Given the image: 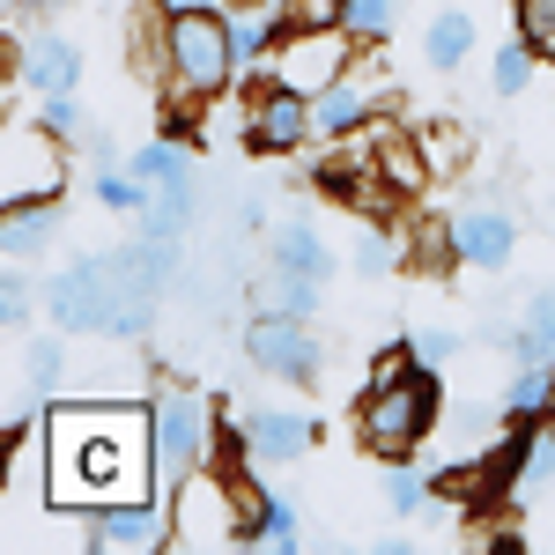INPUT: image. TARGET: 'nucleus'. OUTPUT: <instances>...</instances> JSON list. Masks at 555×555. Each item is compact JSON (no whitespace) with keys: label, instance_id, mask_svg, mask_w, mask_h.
I'll return each instance as SVG.
<instances>
[{"label":"nucleus","instance_id":"nucleus-1","mask_svg":"<svg viewBox=\"0 0 555 555\" xmlns=\"http://www.w3.org/2000/svg\"><path fill=\"white\" fill-rule=\"evenodd\" d=\"M44 444H52V512H104L127 496H156V437H149V400H89V408H44Z\"/></svg>","mask_w":555,"mask_h":555},{"label":"nucleus","instance_id":"nucleus-2","mask_svg":"<svg viewBox=\"0 0 555 555\" xmlns=\"http://www.w3.org/2000/svg\"><path fill=\"white\" fill-rule=\"evenodd\" d=\"M437 408H444L437 371L415 363L408 341H392L378 356L371 385L356 392V437H363V452H378V460H415L429 444V429H437Z\"/></svg>","mask_w":555,"mask_h":555},{"label":"nucleus","instance_id":"nucleus-3","mask_svg":"<svg viewBox=\"0 0 555 555\" xmlns=\"http://www.w3.org/2000/svg\"><path fill=\"white\" fill-rule=\"evenodd\" d=\"M156 75H164V96L178 104H208L230 89L237 75V44H230V15L222 8H185V15H164V52H156Z\"/></svg>","mask_w":555,"mask_h":555},{"label":"nucleus","instance_id":"nucleus-4","mask_svg":"<svg viewBox=\"0 0 555 555\" xmlns=\"http://www.w3.org/2000/svg\"><path fill=\"white\" fill-rule=\"evenodd\" d=\"M215 423H222V408L201 400V392H185V385L149 392V437H156V481H164V496H171L178 481H193L201 467H215Z\"/></svg>","mask_w":555,"mask_h":555},{"label":"nucleus","instance_id":"nucleus-5","mask_svg":"<svg viewBox=\"0 0 555 555\" xmlns=\"http://www.w3.org/2000/svg\"><path fill=\"white\" fill-rule=\"evenodd\" d=\"M67 156H75V141H60L38 112H15L0 127V208L60 201L67 193Z\"/></svg>","mask_w":555,"mask_h":555},{"label":"nucleus","instance_id":"nucleus-6","mask_svg":"<svg viewBox=\"0 0 555 555\" xmlns=\"http://www.w3.org/2000/svg\"><path fill=\"white\" fill-rule=\"evenodd\" d=\"M44 319L75 341H112L119 334V304H112V274H104V253L75 259L44 282Z\"/></svg>","mask_w":555,"mask_h":555},{"label":"nucleus","instance_id":"nucleus-7","mask_svg":"<svg viewBox=\"0 0 555 555\" xmlns=\"http://www.w3.org/2000/svg\"><path fill=\"white\" fill-rule=\"evenodd\" d=\"M237 526H245V504H237V481L222 467H201L193 481L171 489V541L178 548H237Z\"/></svg>","mask_w":555,"mask_h":555},{"label":"nucleus","instance_id":"nucleus-8","mask_svg":"<svg viewBox=\"0 0 555 555\" xmlns=\"http://www.w3.org/2000/svg\"><path fill=\"white\" fill-rule=\"evenodd\" d=\"M356 30L348 23H334V30H282V44H274V60H267V82H289L304 89V96H326V89L341 82L348 67H356Z\"/></svg>","mask_w":555,"mask_h":555},{"label":"nucleus","instance_id":"nucleus-9","mask_svg":"<svg viewBox=\"0 0 555 555\" xmlns=\"http://www.w3.org/2000/svg\"><path fill=\"white\" fill-rule=\"evenodd\" d=\"M245 363H253L259 378H282V385H319V378H326V341L311 334V319L253 311V326H245Z\"/></svg>","mask_w":555,"mask_h":555},{"label":"nucleus","instance_id":"nucleus-10","mask_svg":"<svg viewBox=\"0 0 555 555\" xmlns=\"http://www.w3.org/2000/svg\"><path fill=\"white\" fill-rule=\"evenodd\" d=\"M304 141H319V96H304L289 82H267L245 104V149L253 156H297Z\"/></svg>","mask_w":555,"mask_h":555},{"label":"nucleus","instance_id":"nucleus-11","mask_svg":"<svg viewBox=\"0 0 555 555\" xmlns=\"http://www.w3.org/2000/svg\"><path fill=\"white\" fill-rule=\"evenodd\" d=\"M82 541H89L96 555H149V548H171V504H156V496L104 504V512L82 518Z\"/></svg>","mask_w":555,"mask_h":555},{"label":"nucleus","instance_id":"nucleus-12","mask_svg":"<svg viewBox=\"0 0 555 555\" xmlns=\"http://www.w3.org/2000/svg\"><path fill=\"white\" fill-rule=\"evenodd\" d=\"M319 193L326 201H341V208H363V215H385L400 193H392V178L378 164V133L371 141H356V149H334V156H319Z\"/></svg>","mask_w":555,"mask_h":555},{"label":"nucleus","instance_id":"nucleus-13","mask_svg":"<svg viewBox=\"0 0 555 555\" xmlns=\"http://www.w3.org/2000/svg\"><path fill=\"white\" fill-rule=\"evenodd\" d=\"M230 481H237V504H245L237 548H304V512L289 496H267L253 474H230Z\"/></svg>","mask_w":555,"mask_h":555},{"label":"nucleus","instance_id":"nucleus-14","mask_svg":"<svg viewBox=\"0 0 555 555\" xmlns=\"http://www.w3.org/2000/svg\"><path fill=\"white\" fill-rule=\"evenodd\" d=\"M452 237H460V267H474V274H504V267L518 259V222L504 208L452 215Z\"/></svg>","mask_w":555,"mask_h":555},{"label":"nucleus","instance_id":"nucleus-15","mask_svg":"<svg viewBox=\"0 0 555 555\" xmlns=\"http://www.w3.org/2000/svg\"><path fill=\"white\" fill-rule=\"evenodd\" d=\"M245 429H253L259 467H297L304 452L319 444V423H311L304 408H253V415H245Z\"/></svg>","mask_w":555,"mask_h":555},{"label":"nucleus","instance_id":"nucleus-16","mask_svg":"<svg viewBox=\"0 0 555 555\" xmlns=\"http://www.w3.org/2000/svg\"><path fill=\"white\" fill-rule=\"evenodd\" d=\"M378 112H392V96H385L371 75H341V82L319 96V133L326 141H348V133H363Z\"/></svg>","mask_w":555,"mask_h":555},{"label":"nucleus","instance_id":"nucleus-17","mask_svg":"<svg viewBox=\"0 0 555 555\" xmlns=\"http://www.w3.org/2000/svg\"><path fill=\"white\" fill-rule=\"evenodd\" d=\"M15 82L38 89V96H60V89L82 82V44L75 38H30L15 52Z\"/></svg>","mask_w":555,"mask_h":555},{"label":"nucleus","instance_id":"nucleus-18","mask_svg":"<svg viewBox=\"0 0 555 555\" xmlns=\"http://www.w3.org/2000/svg\"><path fill=\"white\" fill-rule=\"evenodd\" d=\"M67 341H75V334L52 326L44 341L23 348V392H30V400H60V392L75 385V348H67Z\"/></svg>","mask_w":555,"mask_h":555},{"label":"nucleus","instance_id":"nucleus-19","mask_svg":"<svg viewBox=\"0 0 555 555\" xmlns=\"http://www.w3.org/2000/svg\"><path fill=\"white\" fill-rule=\"evenodd\" d=\"M52 230H60V201H30V208H0V253L8 259H44L52 253Z\"/></svg>","mask_w":555,"mask_h":555},{"label":"nucleus","instance_id":"nucleus-20","mask_svg":"<svg viewBox=\"0 0 555 555\" xmlns=\"http://www.w3.org/2000/svg\"><path fill=\"white\" fill-rule=\"evenodd\" d=\"M267 253H274V274H311V282H334V253H326V237H319L311 222H282Z\"/></svg>","mask_w":555,"mask_h":555},{"label":"nucleus","instance_id":"nucleus-21","mask_svg":"<svg viewBox=\"0 0 555 555\" xmlns=\"http://www.w3.org/2000/svg\"><path fill=\"white\" fill-rule=\"evenodd\" d=\"M467 52H474V15H467V8H444V15H429V30H423V60L437 67V75L467 67Z\"/></svg>","mask_w":555,"mask_h":555},{"label":"nucleus","instance_id":"nucleus-22","mask_svg":"<svg viewBox=\"0 0 555 555\" xmlns=\"http://www.w3.org/2000/svg\"><path fill=\"white\" fill-rule=\"evenodd\" d=\"M282 30H289V8L282 15H267V8H237L230 15V44H237V67H253V60H274V44H282Z\"/></svg>","mask_w":555,"mask_h":555},{"label":"nucleus","instance_id":"nucleus-23","mask_svg":"<svg viewBox=\"0 0 555 555\" xmlns=\"http://www.w3.org/2000/svg\"><path fill=\"white\" fill-rule=\"evenodd\" d=\"M512 363H555V289H533L526 319L512 334Z\"/></svg>","mask_w":555,"mask_h":555},{"label":"nucleus","instance_id":"nucleus-24","mask_svg":"<svg viewBox=\"0 0 555 555\" xmlns=\"http://www.w3.org/2000/svg\"><path fill=\"white\" fill-rule=\"evenodd\" d=\"M89 193H96V208H112V215H141L156 201V185L133 171V164L127 171H119V164H96V171H89Z\"/></svg>","mask_w":555,"mask_h":555},{"label":"nucleus","instance_id":"nucleus-25","mask_svg":"<svg viewBox=\"0 0 555 555\" xmlns=\"http://www.w3.org/2000/svg\"><path fill=\"white\" fill-rule=\"evenodd\" d=\"M193 230V178L185 185H164L149 208H141V237H156V245H178Z\"/></svg>","mask_w":555,"mask_h":555},{"label":"nucleus","instance_id":"nucleus-26","mask_svg":"<svg viewBox=\"0 0 555 555\" xmlns=\"http://www.w3.org/2000/svg\"><path fill=\"white\" fill-rule=\"evenodd\" d=\"M127 164H133L141 178H149L156 193H164V185H185V178H193V156H185V141H178V133H164V141H149V149H133Z\"/></svg>","mask_w":555,"mask_h":555},{"label":"nucleus","instance_id":"nucleus-27","mask_svg":"<svg viewBox=\"0 0 555 555\" xmlns=\"http://www.w3.org/2000/svg\"><path fill=\"white\" fill-rule=\"evenodd\" d=\"M504 423H548V363H518L504 385Z\"/></svg>","mask_w":555,"mask_h":555},{"label":"nucleus","instance_id":"nucleus-28","mask_svg":"<svg viewBox=\"0 0 555 555\" xmlns=\"http://www.w3.org/2000/svg\"><path fill=\"white\" fill-rule=\"evenodd\" d=\"M319 289H326V282H311V274H274V282L259 289V311H282V319H319Z\"/></svg>","mask_w":555,"mask_h":555},{"label":"nucleus","instance_id":"nucleus-29","mask_svg":"<svg viewBox=\"0 0 555 555\" xmlns=\"http://www.w3.org/2000/svg\"><path fill=\"white\" fill-rule=\"evenodd\" d=\"M408 267H423V274H452L460 267V237H452V222H423L415 230V245H408Z\"/></svg>","mask_w":555,"mask_h":555},{"label":"nucleus","instance_id":"nucleus-30","mask_svg":"<svg viewBox=\"0 0 555 555\" xmlns=\"http://www.w3.org/2000/svg\"><path fill=\"white\" fill-rule=\"evenodd\" d=\"M526 82H533V44H526V38L496 44V60H489V89H496V96H526Z\"/></svg>","mask_w":555,"mask_h":555},{"label":"nucleus","instance_id":"nucleus-31","mask_svg":"<svg viewBox=\"0 0 555 555\" xmlns=\"http://www.w3.org/2000/svg\"><path fill=\"white\" fill-rule=\"evenodd\" d=\"M385 504H392L400 518H415L429 504V474L408 467V460H385Z\"/></svg>","mask_w":555,"mask_h":555},{"label":"nucleus","instance_id":"nucleus-32","mask_svg":"<svg viewBox=\"0 0 555 555\" xmlns=\"http://www.w3.org/2000/svg\"><path fill=\"white\" fill-rule=\"evenodd\" d=\"M38 119L60 133V141H75V149L89 141V112H82V96H75V89H60V96H38Z\"/></svg>","mask_w":555,"mask_h":555},{"label":"nucleus","instance_id":"nucleus-33","mask_svg":"<svg viewBox=\"0 0 555 555\" xmlns=\"http://www.w3.org/2000/svg\"><path fill=\"white\" fill-rule=\"evenodd\" d=\"M30 289H38V282L23 274V259H8V274H0V326H8V334L30 326Z\"/></svg>","mask_w":555,"mask_h":555},{"label":"nucleus","instance_id":"nucleus-34","mask_svg":"<svg viewBox=\"0 0 555 555\" xmlns=\"http://www.w3.org/2000/svg\"><path fill=\"white\" fill-rule=\"evenodd\" d=\"M392 23H400V0H348V30L363 44H385Z\"/></svg>","mask_w":555,"mask_h":555},{"label":"nucleus","instance_id":"nucleus-35","mask_svg":"<svg viewBox=\"0 0 555 555\" xmlns=\"http://www.w3.org/2000/svg\"><path fill=\"white\" fill-rule=\"evenodd\" d=\"M512 15H518V38L533 52H555V0H512Z\"/></svg>","mask_w":555,"mask_h":555},{"label":"nucleus","instance_id":"nucleus-36","mask_svg":"<svg viewBox=\"0 0 555 555\" xmlns=\"http://www.w3.org/2000/svg\"><path fill=\"white\" fill-rule=\"evenodd\" d=\"M460 334H452V326H415V341H408V356H415V363H429V371H444V363H452V356H460Z\"/></svg>","mask_w":555,"mask_h":555},{"label":"nucleus","instance_id":"nucleus-37","mask_svg":"<svg viewBox=\"0 0 555 555\" xmlns=\"http://www.w3.org/2000/svg\"><path fill=\"white\" fill-rule=\"evenodd\" d=\"M392 259H400L392 230H378V222H371V230H356V274H385Z\"/></svg>","mask_w":555,"mask_h":555},{"label":"nucleus","instance_id":"nucleus-38","mask_svg":"<svg viewBox=\"0 0 555 555\" xmlns=\"http://www.w3.org/2000/svg\"><path fill=\"white\" fill-rule=\"evenodd\" d=\"M289 23L297 30H334V23H348V0H289Z\"/></svg>","mask_w":555,"mask_h":555},{"label":"nucleus","instance_id":"nucleus-39","mask_svg":"<svg viewBox=\"0 0 555 555\" xmlns=\"http://www.w3.org/2000/svg\"><path fill=\"white\" fill-rule=\"evenodd\" d=\"M259 222H267V201L245 193V201H237V230H259Z\"/></svg>","mask_w":555,"mask_h":555},{"label":"nucleus","instance_id":"nucleus-40","mask_svg":"<svg viewBox=\"0 0 555 555\" xmlns=\"http://www.w3.org/2000/svg\"><path fill=\"white\" fill-rule=\"evenodd\" d=\"M149 8H164V15H185V8H208V0H149Z\"/></svg>","mask_w":555,"mask_h":555},{"label":"nucleus","instance_id":"nucleus-41","mask_svg":"<svg viewBox=\"0 0 555 555\" xmlns=\"http://www.w3.org/2000/svg\"><path fill=\"white\" fill-rule=\"evenodd\" d=\"M23 15H44V8H67V0H15Z\"/></svg>","mask_w":555,"mask_h":555},{"label":"nucleus","instance_id":"nucleus-42","mask_svg":"<svg viewBox=\"0 0 555 555\" xmlns=\"http://www.w3.org/2000/svg\"><path fill=\"white\" fill-rule=\"evenodd\" d=\"M548 423H555V363H548Z\"/></svg>","mask_w":555,"mask_h":555},{"label":"nucleus","instance_id":"nucleus-43","mask_svg":"<svg viewBox=\"0 0 555 555\" xmlns=\"http://www.w3.org/2000/svg\"><path fill=\"white\" fill-rule=\"evenodd\" d=\"M237 8H245V0H237Z\"/></svg>","mask_w":555,"mask_h":555}]
</instances>
